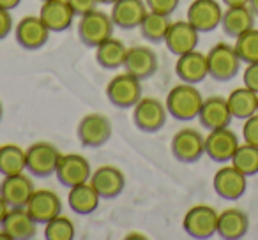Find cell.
<instances>
[{"mask_svg": "<svg viewBox=\"0 0 258 240\" xmlns=\"http://www.w3.org/2000/svg\"><path fill=\"white\" fill-rule=\"evenodd\" d=\"M202 104H204V97H202L200 90L191 83L184 82L173 87L165 101L168 115L175 120H180V122L198 118Z\"/></svg>", "mask_w": 258, "mask_h": 240, "instance_id": "6da1fadb", "label": "cell"}, {"mask_svg": "<svg viewBox=\"0 0 258 240\" xmlns=\"http://www.w3.org/2000/svg\"><path fill=\"white\" fill-rule=\"evenodd\" d=\"M209 76L216 82H230L237 76L240 69V57L237 55L235 46L226 43H218L207 53Z\"/></svg>", "mask_w": 258, "mask_h": 240, "instance_id": "7a4b0ae2", "label": "cell"}, {"mask_svg": "<svg viewBox=\"0 0 258 240\" xmlns=\"http://www.w3.org/2000/svg\"><path fill=\"white\" fill-rule=\"evenodd\" d=\"M113 22L111 16H108L103 11H94L87 13V15L80 16L78 22V37L85 46L97 48L103 41L113 36Z\"/></svg>", "mask_w": 258, "mask_h": 240, "instance_id": "3957f363", "label": "cell"}, {"mask_svg": "<svg viewBox=\"0 0 258 240\" xmlns=\"http://www.w3.org/2000/svg\"><path fill=\"white\" fill-rule=\"evenodd\" d=\"M106 97L120 110L135 108V104L142 99V82L129 72L113 76L106 85Z\"/></svg>", "mask_w": 258, "mask_h": 240, "instance_id": "277c9868", "label": "cell"}, {"mask_svg": "<svg viewBox=\"0 0 258 240\" xmlns=\"http://www.w3.org/2000/svg\"><path fill=\"white\" fill-rule=\"evenodd\" d=\"M27 154V172L30 175H36L39 179L55 175L58 159H60V150L53 143L48 141H36L25 150Z\"/></svg>", "mask_w": 258, "mask_h": 240, "instance_id": "5b68a950", "label": "cell"}, {"mask_svg": "<svg viewBox=\"0 0 258 240\" xmlns=\"http://www.w3.org/2000/svg\"><path fill=\"white\" fill-rule=\"evenodd\" d=\"M168 110L159 99L142 97L133 108V122L142 133H158L165 127Z\"/></svg>", "mask_w": 258, "mask_h": 240, "instance_id": "8992f818", "label": "cell"}, {"mask_svg": "<svg viewBox=\"0 0 258 240\" xmlns=\"http://www.w3.org/2000/svg\"><path fill=\"white\" fill-rule=\"evenodd\" d=\"M218 217L216 208L209 205H195L186 212L182 219V228L191 238H211L218 233Z\"/></svg>", "mask_w": 258, "mask_h": 240, "instance_id": "52a82bcc", "label": "cell"}, {"mask_svg": "<svg viewBox=\"0 0 258 240\" xmlns=\"http://www.w3.org/2000/svg\"><path fill=\"white\" fill-rule=\"evenodd\" d=\"M111 133H113L111 122L106 115L101 113L85 115L78 122V129H76L80 143L87 148H99L106 145L111 138Z\"/></svg>", "mask_w": 258, "mask_h": 240, "instance_id": "ba28073f", "label": "cell"}, {"mask_svg": "<svg viewBox=\"0 0 258 240\" xmlns=\"http://www.w3.org/2000/svg\"><path fill=\"white\" fill-rule=\"evenodd\" d=\"M172 154L179 163L191 165L205 154V138L197 129H180L172 138Z\"/></svg>", "mask_w": 258, "mask_h": 240, "instance_id": "9c48e42d", "label": "cell"}, {"mask_svg": "<svg viewBox=\"0 0 258 240\" xmlns=\"http://www.w3.org/2000/svg\"><path fill=\"white\" fill-rule=\"evenodd\" d=\"M223 9L218 0H193L187 8L186 20L200 34L212 32L221 25Z\"/></svg>", "mask_w": 258, "mask_h": 240, "instance_id": "30bf717a", "label": "cell"}, {"mask_svg": "<svg viewBox=\"0 0 258 240\" xmlns=\"http://www.w3.org/2000/svg\"><path fill=\"white\" fill-rule=\"evenodd\" d=\"M90 175H92L90 163L80 154H62L58 159L57 170H55L57 180L68 189L78 186V184L89 182Z\"/></svg>", "mask_w": 258, "mask_h": 240, "instance_id": "8fae6325", "label": "cell"}, {"mask_svg": "<svg viewBox=\"0 0 258 240\" xmlns=\"http://www.w3.org/2000/svg\"><path fill=\"white\" fill-rule=\"evenodd\" d=\"M216 194L223 200L235 201L244 196L247 189V177L242 172L235 168L233 165L223 166L216 172L214 180H212Z\"/></svg>", "mask_w": 258, "mask_h": 240, "instance_id": "7c38bea8", "label": "cell"}, {"mask_svg": "<svg viewBox=\"0 0 258 240\" xmlns=\"http://www.w3.org/2000/svg\"><path fill=\"white\" fill-rule=\"evenodd\" d=\"M50 30L43 23L39 16H25L22 18L15 27V37L16 43L23 48V50H39L46 44L48 37H50Z\"/></svg>", "mask_w": 258, "mask_h": 240, "instance_id": "4fadbf2b", "label": "cell"}, {"mask_svg": "<svg viewBox=\"0 0 258 240\" xmlns=\"http://www.w3.org/2000/svg\"><path fill=\"white\" fill-rule=\"evenodd\" d=\"M239 138L228 127L209 131L205 136V154L214 163H228L232 161L237 147H239Z\"/></svg>", "mask_w": 258, "mask_h": 240, "instance_id": "5bb4252c", "label": "cell"}, {"mask_svg": "<svg viewBox=\"0 0 258 240\" xmlns=\"http://www.w3.org/2000/svg\"><path fill=\"white\" fill-rule=\"evenodd\" d=\"M34 191L36 187H34L32 179L25 172L4 177V180L0 182V196L4 198L11 208L27 207Z\"/></svg>", "mask_w": 258, "mask_h": 240, "instance_id": "9a60e30c", "label": "cell"}, {"mask_svg": "<svg viewBox=\"0 0 258 240\" xmlns=\"http://www.w3.org/2000/svg\"><path fill=\"white\" fill-rule=\"evenodd\" d=\"M198 41H200V32L187 20L172 22L165 36L166 48L170 50V53L177 55V57L197 50Z\"/></svg>", "mask_w": 258, "mask_h": 240, "instance_id": "2e32d148", "label": "cell"}, {"mask_svg": "<svg viewBox=\"0 0 258 240\" xmlns=\"http://www.w3.org/2000/svg\"><path fill=\"white\" fill-rule=\"evenodd\" d=\"M158 53L149 46H133L127 48V55H125L124 69L125 72L133 74L140 82L151 78L158 71Z\"/></svg>", "mask_w": 258, "mask_h": 240, "instance_id": "e0dca14e", "label": "cell"}, {"mask_svg": "<svg viewBox=\"0 0 258 240\" xmlns=\"http://www.w3.org/2000/svg\"><path fill=\"white\" fill-rule=\"evenodd\" d=\"M149 8L145 0H117L111 6V22L122 30L138 29L147 16Z\"/></svg>", "mask_w": 258, "mask_h": 240, "instance_id": "ac0fdd59", "label": "cell"}, {"mask_svg": "<svg viewBox=\"0 0 258 240\" xmlns=\"http://www.w3.org/2000/svg\"><path fill=\"white\" fill-rule=\"evenodd\" d=\"M27 210L34 217L37 224H46L53 217L60 215L62 201L58 194H55L50 189H36L27 203Z\"/></svg>", "mask_w": 258, "mask_h": 240, "instance_id": "d6986e66", "label": "cell"}, {"mask_svg": "<svg viewBox=\"0 0 258 240\" xmlns=\"http://www.w3.org/2000/svg\"><path fill=\"white\" fill-rule=\"evenodd\" d=\"M232 118L233 117L230 113L228 101L221 96H212L204 99L200 113H198V120H200L202 127H205L207 131L228 127Z\"/></svg>", "mask_w": 258, "mask_h": 240, "instance_id": "ffe728a7", "label": "cell"}, {"mask_svg": "<svg viewBox=\"0 0 258 240\" xmlns=\"http://www.w3.org/2000/svg\"><path fill=\"white\" fill-rule=\"evenodd\" d=\"M75 11L68 0H44L41 6L39 18L48 27L50 32H64L73 25Z\"/></svg>", "mask_w": 258, "mask_h": 240, "instance_id": "44dd1931", "label": "cell"}, {"mask_svg": "<svg viewBox=\"0 0 258 240\" xmlns=\"http://www.w3.org/2000/svg\"><path fill=\"white\" fill-rule=\"evenodd\" d=\"M89 182L92 184V187L97 191V194H99L101 198L111 200V198H117L118 194L124 191L125 177L118 168L104 165V166H99V168L90 175Z\"/></svg>", "mask_w": 258, "mask_h": 240, "instance_id": "7402d4cb", "label": "cell"}, {"mask_svg": "<svg viewBox=\"0 0 258 240\" xmlns=\"http://www.w3.org/2000/svg\"><path fill=\"white\" fill-rule=\"evenodd\" d=\"M175 74L179 76L180 82L191 83V85H197V83L204 82L209 76L207 55H204L198 50L179 55L175 64Z\"/></svg>", "mask_w": 258, "mask_h": 240, "instance_id": "603a6c76", "label": "cell"}, {"mask_svg": "<svg viewBox=\"0 0 258 240\" xmlns=\"http://www.w3.org/2000/svg\"><path fill=\"white\" fill-rule=\"evenodd\" d=\"M37 222L29 214L25 207L22 208H9L4 222L0 228L4 229L11 240H30L37 235Z\"/></svg>", "mask_w": 258, "mask_h": 240, "instance_id": "cb8c5ba5", "label": "cell"}, {"mask_svg": "<svg viewBox=\"0 0 258 240\" xmlns=\"http://www.w3.org/2000/svg\"><path fill=\"white\" fill-rule=\"evenodd\" d=\"M249 229V217L240 208H226L218 217V235L225 240H239Z\"/></svg>", "mask_w": 258, "mask_h": 240, "instance_id": "d4e9b609", "label": "cell"}, {"mask_svg": "<svg viewBox=\"0 0 258 240\" xmlns=\"http://www.w3.org/2000/svg\"><path fill=\"white\" fill-rule=\"evenodd\" d=\"M254 18L253 11L249 9V6H235V8H226V11H223L221 18V29L228 37H237L240 34H244L246 30L254 27Z\"/></svg>", "mask_w": 258, "mask_h": 240, "instance_id": "484cf974", "label": "cell"}, {"mask_svg": "<svg viewBox=\"0 0 258 240\" xmlns=\"http://www.w3.org/2000/svg\"><path fill=\"white\" fill-rule=\"evenodd\" d=\"M101 196L97 194V191L92 187L90 182L78 184L75 187H69L68 194V203L75 214L78 215H89L92 212L97 210L99 207Z\"/></svg>", "mask_w": 258, "mask_h": 240, "instance_id": "4316f807", "label": "cell"}, {"mask_svg": "<svg viewBox=\"0 0 258 240\" xmlns=\"http://www.w3.org/2000/svg\"><path fill=\"white\" fill-rule=\"evenodd\" d=\"M226 101H228L230 113L237 120H246L258 111V94L247 87H239L232 90Z\"/></svg>", "mask_w": 258, "mask_h": 240, "instance_id": "83f0119b", "label": "cell"}, {"mask_svg": "<svg viewBox=\"0 0 258 240\" xmlns=\"http://www.w3.org/2000/svg\"><path fill=\"white\" fill-rule=\"evenodd\" d=\"M125 55H127V48L120 39H115L113 36L108 37L106 41L96 48V60L101 67L104 69H118L124 67Z\"/></svg>", "mask_w": 258, "mask_h": 240, "instance_id": "f1b7e54d", "label": "cell"}, {"mask_svg": "<svg viewBox=\"0 0 258 240\" xmlns=\"http://www.w3.org/2000/svg\"><path fill=\"white\" fill-rule=\"evenodd\" d=\"M27 170V154L20 145H0V175L9 177Z\"/></svg>", "mask_w": 258, "mask_h": 240, "instance_id": "f546056e", "label": "cell"}, {"mask_svg": "<svg viewBox=\"0 0 258 240\" xmlns=\"http://www.w3.org/2000/svg\"><path fill=\"white\" fill-rule=\"evenodd\" d=\"M170 23H172L170 22V16L149 11L147 16H145L144 22H142V25H140L142 37L151 41V43H154V44L165 43V36H166V32H168Z\"/></svg>", "mask_w": 258, "mask_h": 240, "instance_id": "4dcf8cb0", "label": "cell"}, {"mask_svg": "<svg viewBox=\"0 0 258 240\" xmlns=\"http://www.w3.org/2000/svg\"><path fill=\"white\" fill-rule=\"evenodd\" d=\"M232 163L239 172H242L246 177H253L258 173V147L249 145L244 141V145H239L232 157Z\"/></svg>", "mask_w": 258, "mask_h": 240, "instance_id": "1f68e13d", "label": "cell"}, {"mask_svg": "<svg viewBox=\"0 0 258 240\" xmlns=\"http://www.w3.org/2000/svg\"><path fill=\"white\" fill-rule=\"evenodd\" d=\"M233 46H235L237 55L242 62H246V64L258 62V30L253 27V29L240 34Z\"/></svg>", "mask_w": 258, "mask_h": 240, "instance_id": "d6a6232c", "label": "cell"}, {"mask_svg": "<svg viewBox=\"0 0 258 240\" xmlns=\"http://www.w3.org/2000/svg\"><path fill=\"white\" fill-rule=\"evenodd\" d=\"M75 231V222L62 214L44 224V238L46 240H73Z\"/></svg>", "mask_w": 258, "mask_h": 240, "instance_id": "836d02e7", "label": "cell"}, {"mask_svg": "<svg viewBox=\"0 0 258 240\" xmlns=\"http://www.w3.org/2000/svg\"><path fill=\"white\" fill-rule=\"evenodd\" d=\"M242 138L246 143L258 147V111L254 115H251L249 118L244 120L242 126Z\"/></svg>", "mask_w": 258, "mask_h": 240, "instance_id": "e575fe53", "label": "cell"}, {"mask_svg": "<svg viewBox=\"0 0 258 240\" xmlns=\"http://www.w3.org/2000/svg\"><path fill=\"white\" fill-rule=\"evenodd\" d=\"M180 0H145L149 11L152 13H159V15L170 16L173 11L177 9Z\"/></svg>", "mask_w": 258, "mask_h": 240, "instance_id": "d590c367", "label": "cell"}, {"mask_svg": "<svg viewBox=\"0 0 258 240\" xmlns=\"http://www.w3.org/2000/svg\"><path fill=\"white\" fill-rule=\"evenodd\" d=\"M242 82H244V87H247V89H251L253 92L258 94V62H253V64L246 65L244 74H242Z\"/></svg>", "mask_w": 258, "mask_h": 240, "instance_id": "8d00e7d4", "label": "cell"}, {"mask_svg": "<svg viewBox=\"0 0 258 240\" xmlns=\"http://www.w3.org/2000/svg\"><path fill=\"white\" fill-rule=\"evenodd\" d=\"M68 2L73 8V11H75L76 16L87 15V13L94 11L97 6V0H68Z\"/></svg>", "mask_w": 258, "mask_h": 240, "instance_id": "74e56055", "label": "cell"}, {"mask_svg": "<svg viewBox=\"0 0 258 240\" xmlns=\"http://www.w3.org/2000/svg\"><path fill=\"white\" fill-rule=\"evenodd\" d=\"M13 30V18H11V11L0 8V41L6 39V37L11 34Z\"/></svg>", "mask_w": 258, "mask_h": 240, "instance_id": "f35d334b", "label": "cell"}, {"mask_svg": "<svg viewBox=\"0 0 258 240\" xmlns=\"http://www.w3.org/2000/svg\"><path fill=\"white\" fill-rule=\"evenodd\" d=\"M20 4H22V0H0V8L8 9V11H13V9H16Z\"/></svg>", "mask_w": 258, "mask_h": 240, "instance_id": "ab89813d", "label": "cell"}, {"mask_svg": "<svg viewBox=\"0 0 258 240\" xmlns=\"http://www.w3.org/2000/svg\"><path fill=\"white\" fill-rule=\"evenodd\" d=\"M9 205L6 203V200L2 196H0V224L4 222V219H6V215H8V212H9Z\"/></svg>", "mask_w": 258, "mask_h": 240, "instance_id": "60d3db41", "label": "cell"}, {"mask_svg": "<svg viewBox=\"0 0 258 240\" xmlns=\"http://www.w3.org/2000/svg\"><path fill=\"white\" fill-rule=\"evenodd\" d=\"M226 8H235V6H247L249 0H221Z\"/></svg>", "mask_w": 258, "mask_h": 240, "instance_id": "b9f144b4", "label": "cell"}, {"mask_svg": "<svg viewBox=\"0 0 258 240\" xmlns=\"http://www.w3.org/2000/svg\"><path fill=\"white\" fill-rule=\"evenodd\" d=\"M247 6H249V9L253 11V15L258 18V0H249V4Z\"/></svg>", "mask_w": 258, "mask_h": 240, "instance_id": "7bdbcfd3", "label": "cell"}, {"mask_svg": "<svg viewBox=\"0 0 258 240\" xmlns=\"http://www.w3.org/2000/svg\"><path fill=\"white\" fill-rule=\"evenodd\" d=\"M117 0H97V4H104V6H113Z\"/></svg>", "mask_w": 258, "mask_h": 240, "instance_id": "ee69618b", "label": "cell"}, {"mask_svg": "<svg viewBox=\"0 0 258 240\" xmlns=\"http://www.w3.org/2000/svg\"><path fill=\"white\" fill-rule=\"evenodd\" d=\"M0 238H6V240H11V236L8 235V233L4 231V229L0 228Z\"/></svg>", "mask_w": 258, "mask_h": 240, "instance_id": "f6af8a7d", "label": "cell"}, {"mask_svg": "<svg viewBox=\"0 0 258 240\" xmlns=\"http://www.w3.org/2000/svg\"><path fill=\"white\" fill-rule=\"evenodd\" d=\"M2 115H4V106H2V103H0V120H2Z\"/></svg>", "mask_w": 258, "mask_h": 240, "instance_id": "bcb514c9", "label": "cell"}, {"mask_svg": "<svg viewBox=\"0 0 258 240\" xmlns=\"http://www.w3.org/2000/svg\"><path fill=\"white\" fill-rule=\"evenodd\" d=\"M43 2H44V0H43Z\"/></svg>", "mask_w": 258, "mask_h": 240, "instance_id": "7dc6e473", "label": "cell"}]
</instances>
